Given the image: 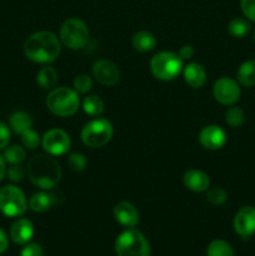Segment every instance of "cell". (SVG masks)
<instances>
[{"instance_id":"cell-18","label":"cell","mask_w":255,"mask_h":256,"mask_svg":"<svg viewBox=\"0 0 255 256\" xmlns=\"http://www.w3.org/2000/svg\"><path fill=\"white\" fill-rule=\"evenodd\" d=\"M56 192H48V190H42V192H35L32 198H30L28 206L35 212H45L55 204H60L58 202Z\"/></svg>"},{"instance_id":"cell-13","label":"cell","mask_w":255,"mask_h":256,"mask_svg":"<svg viewBox=\"0 0 255 256\" xmlns=\"http://www.w3.org/2000/svg\"><path fill=\"white\" fill-rule=\"evenodd\" d=\"M226 132L219 125H206L199 132V142L208 150H219L226 144Z\"/></svg>"},{"instance_id":"cell-2","label":"cell","mask_w":255,"mask_h":256,"mask_svg":"<svg viewBox=\"0 0 255 256\" xmlns=\"http://www.w3.org/2000/svg\"><path fill=\"white\" fill-rule=\"evenodd\" d=\"M62 42L52 32H36L30 35L24 42V54L38 64H50L59 58Z\"/></svg>"},{"instance_id":"cell-36","label":"cell","mask_w":255,"mask_h":256,"mask_svg":"<svg viewBox=\"0 0 255 256\" xmlns=\"http://www.w3.org/2000/svg\"><path fill=\"white\" fill-rule=\"evenodd\" d=\"M178 54L182 58V62H184V60H190L194 56V48H192V45H184V46L180 48Z\"/></svg>"},{"instance_id":"cell-39","label":"cell","mask_w":255,"mask_h":256,"mask_svg":"<svg viewBox=\"0 0 255 256\" xmlns=\"http://www.w3.org/2000/svg\"><path fill=\"white\" fill-rule=\"evenodd\" d=\"M254 40H255V30H254Z\"/></svg>"},{"instance_id":"cell-27","label":"cell","mask_w":255,"mask_h":256,"mask_svg":"<svg viewBox=\"0 0 255 256\" xmlns=\"http://www.w3.org/2000/svg\"><path fill=\"white\" fill-rule=\"evenodd\" d=\"M225 122L232 128H240L245 122L244 110L236 105H230L225 112Z\"/></svg>"},{"instance_id":"cell-33","label":"cell","mask_w":255,"mask_h":256,"mask_svg":"<svg viewBox=\"0 0 255 256\" xmlns=\"http://www.w3.org/2000/svg\"><path fill=\"white\" fill-rule=\"evenodd\" d=\"M6 176L12 182H22L24 178V169L22 166H20V164L10 165V168L6 169Z\"/></svg>"},{"instance_id":"cell-4","label":"cell","mask_w":255,"mask_h":256,"mask_svg":"<svg viewBox=\"0 0 255 256\" xmlns=\"http://www.w3.org/2000/svg\"><path fill=\"white\" fill-rule=\"evenodd\" d=\"M184 62L179 54L172 52H159L150 60L152 74L162 82H172L182 72Z\"/></svg>"},{"instance_id":"cell-23","label":"cell","mask_w":255,"mask_h":256,"mask_svg":"<svg viewBox=\"0 0 255 256\" xmlns=\"http://www.w3.org/2000/svg\"><path fill=\"white\" fill-rule=\"evenodd\" d=\"M82 110L92 118H99L104 112V102L98 95H86L82 100Z\"/></svg>"},{"instance_id":"cell-15","label":"cell","mask_w":255,"mask_h":256,"mask_svg":"<svg viewBox=\"0 0 255 256\" xmlns=\"http://www.w3.org/2000/svg\"><path fill=\"white\" fill-rule=\"evenodd\" d=\"M185 188L194 192H208L210 186V178L206 172L199 169H189L182 175Z\"/></svg>"},{"instance_id":"cell-35","label":"cell","mask_w":255,"mask_h":256,"mask_svg":"<svg viewBox=\"0 0 255 256\" xmlns=\"http://www.w3.org/2000/svg\"><path fill=\"white\" fill-rule=\"evenodd\" d=\"M10 138H12V129L9 125L0 122V150L5 149L9 145Z\"/></svg>"},{"instance_id":"cell-12","label":"cell","mask_w":255,"mask_h":256,"mask_svg":"<svg viewBox=\"0 0 255 256\" xmlns=\"http://www.w3.org/2000/svg\"><path fill=\"white\" fill-rule=\"evenodd\" d=\"M92 75L104 86H115L122 78L118 65L108 59H98L92 64Z\"/></svg>"},{"instance_id":"cell-20","label":"cell","mask_w":255,"mask_h":256,"mask_svg":"<svg viewBox=\"0 0 255 256\" xmlns=\"http://www.w3.org/2000/svg\"><path fill=\"white\" fill-rule=\"evenodd\" d=\"M236 80L240 86H255V59H249L240 65L236 72Z\"/></svg>"},{"instance_id":"cell-29","label":"cell","mask_w":255,"mask_h":256,"mask_svg":"<svg viewBox=\"0 0 255 256\" xmlns=\"http://www.w3.org/2000/svg\"><path fill=\"white\" fill-rule=\"evenodd\" d=\"M20 136H22V145H24V148H26V149L29 150L38 149L39 145L42 144V138H40L39 134H38L35 130H32V128L28 129L26 132H22Z\"/></svg>"},{"instance_id":"cell-37","label":"cell","mask_w":255,"mask_h":256,"mask_svg":"<svg viewBox=\"0 0 255 256\" xmlns=\"http://www.w3.org/2000/svg\"><path fill=\"white\" fill-rule=\"evenodd\" d=\"M8 246H9V239H8L6 234H5L4 230L0 228V254L6 252Z\"/></svg>"},{"instance_id":"cell-24","label":"cell","mask_w":255,"mask_h":256,"mask_svg":"<svg viewBox=\"0 0 255 256\" xmlns=\"http://www.w3.org/2000/svg\"><path fill=\"white\" fill-rule=\"evenodd\" d=\"M252 30V25L244 18H234L228 24V32L232 38L236 39H242L246 36Z\"/></svg>"},{"instance_id":"cell-7","label":"cell","mask_w":255,"mask_h":256,"mask_svg":"<svg viewBox=\"0 0 255 256\" xmlns=\"http://www.w3.org/2000/svg\"><path fill=\"white\" fill-rule=\"evenodd\" d=\"M89 38L88 25L79 18H69L60 26V42L70 50H80L85 48L89 42Z\"/></svg>"},{"instance_id":"cell-11","label":"cell","mask_w":255,"mask_h":256,"mask_svg":"<svg viewBox=\"0 0 255 256\" xmlns=\"http://www.w3.org/2000/svg\"><path fill=\"white\" fill-rule=\"evenodd\" d=\"M232 228L242 240L250 239L255 234V206L240 208L232 220Z\"/></svg>"},{"instance_id":"cell-3","label":"cell","mask_w":255,"mask_h":256,"mask_svg":"<svg viewBox=\"0 0 255 256\" xmlns=\"http://www.w3.org/2000/svg\"><path fill=\"white\" fill-rule=\"evenodd\" d=\"M80 106L79 94L72 88L60 86L50 90L46 96V108L60 118L72 116Z\"/></svg>"},{"instance_id":"cell-32","label":"cell","mask_w":255,"mask_h":256,"mask_svg":"<svg viewBox=\"0 0 255 256\" xmlns=\"http://www.w3.org/2000/svg\"><path fill=\"white\" fill-rule=\"evenodd\" d=\"M240 8L244 16L250 22H255V0H242Z\"/></svg>"},{"instance_id":"cell-9","label":"cell","mask_w":255,"mask_h":256,"mask_svg":"<svg viewBox=\"0 0 255 256\" xmlns=\"http://www.w3.org/2000/svg\"><path fill=\"white\" fill-rule=\"evenodd\" d=\"M212 95L219 104L230 106L239 102L240 95H242V88H240L238 80L230 76H222L214 82Z\"/></svg>"},{"instance_id":"cell-22","label":"cell","mask_w":255,"mask_h":256,"mask_svg":"<svg viewBox=\"0 0 255 256\" xmlns=\"http://www.w3.org/2000/svg\"><path fill=\"white\" fill-rule=\"evenodd\" d=\"M32 125V119L28 112H15L9 116V128L15 134L22 135V132L30 129Z\"/></svg>"},{"instance_id":"cell-14","label":"cell","mask_w":255,"mask_h":256,"mask_svg":"<svg viewBox=\"0 0 255 256\" xmlns=\"http://www.w3.org/2000/svg\"><path fill=\"white\" fill-rule=\"evenodd\" d=\"M114 218L120 225L128 228V229H132L139 224V212L136 208L129 202H119L114 206Z\"/></svg>"},{"instance_id":"cell-8","label":"cell","mask_w":255,"mask_h":256,"mask_svg":"<svg viewBox=\"0 0 255 256\" xmlns=\"http://www.w3.org/2000/svg\"><path fill=\"white\" fill-rule=\"evenodd\" d=\"M28 200L24 192L15 185L0 189V212L8 218H19L26 212Z\"/></svg>"},{"instance_id":"cell-1","label":"cell","mask_w":255,"mask_h":256,"mask_svg":"<svg viewBox=\"0 0 255 256\" xmlns=\"http://www.w3.org/2000/svg\"><path fill=\"white\" fill-rule=\"evenodd\" d=\"M26 174L35 186L50 192L62 179V168L52 155L38 154L28 162Z\"/></svg>"},{"instance_id":"cell-5","label":"cell","mask_w":255,"mask_h":256,"mask_svg":"<svg viewBox=\"0 0 255 256\" xmlns=\"http://www.w3.org/2000/svg\"><path fill=\"white\" fill-rule=\"evenodd\" d=\"M114 248L118 256H150L152 254L148 239L134 228L122 232L115 240Z\"/></svg>"},{"instance_id":"cell-17","label":"cell","mask_w":255,"mask_h":256,"mask_svg":"<svg viewBox=\"0 0 255 256\" xmlns=\"http://www.w3.org/2000/svg\"><path fill=\"white\" fill-rule=\"evenodd\" d=\"M182 76L185 82L192 89H199L206 82V72L199 62H189L182 68Z\"/></svg>"},{"instance_id":"cell-34","label":"cell","mask_w":255,"mask_h":256,"mask_svg":"<svg viewBox=\"0 0 255 256\" xmlns=\"http://www.w3.org/2000/svg\"><path fill=\"white\" fill-rule=\"evenodd\" d=\"M20 256H44V250L38 242H30L25 244L20 252Z\"/></svg>"},{"instance_id":"cell-16","label":"cell","mask_w":255,"mask_h":256,"mask_svg":"<svg viewBox=\"0 0 255 256\" xmlns=\"http://www.w3.org/2000/svg\"><path fill=\"white\" fill-rule=\"evenodd\" d=\"M32 235H34V225L29 219H25V218L15 220L10 228V238L15 244H28L32 240Z\"/></svg>"},{"instance_id":"cell-6","label":"cell","mask_w":255,"mask_h":256,"mask_svg":"<svg viewBox=\"0 0 255 256\" xmlns=\"http://www.w3.org/2000/svg\"><path fill=\"white\" fill-rule=\"evenodd\" d=\"M114 135V128L108 119L94 118L84 125L80 132L82 144L92 149H98L106 145Z\"/></svg>"},{"instance_id":"cell-38","label":"cell","mask_w":255,"mask_h":256,"mask_svg":"<svg viewBox=\"0 0 255 256\" xmlns=\"http://www.w3.org/2000/svg\"><path fill=\"white\" fill-rule=\"evenodd\" d=\"M6 175V162L4 160L2 155H0V182L5 178Z\"/></svg>"},{"instance_id":"cell-26","label":"cell","mask_w":255,"mask_h":256,"mask_svg":"<svg viewBox=\"0 0 255 256\" xmlns=\"http://www.w3.org/2000/svg\"><path fill=\"white\" fill-rule=\"evenodd\" d=\"M2 158H4V160L8 164L18 165L22 164L25 160V158H26V152H25L24 148L19 146V145H12V146L8 145L4 149Z\"/></svg>"},{"instance_id":"cell-25","label":"cell","mask_w":255,"mask_h":256,"mask_svg":"<svg viewBox=\"0 0 255 256\" xmlns=\"http://www.w3.org/2000/svg\"><path fill=\"white\" fill-rule=\"evenodd\" d=\"M206 256H234V250L228 242L216 239L208 245Z\"/></svg>"},{"instance_id":"cell-21","label":"cell","mask_w":255,"mask_h":256,"mask_svg":"<svg viewBox=\"0 0 255 256\" xmlns=\"http://www.w3.org/2000/svg\"><path fill=\"white\" fill-rule=\"evenodd\" d=\"M58 79H59L58 72L55 70V68L50 66V65L42 66L36 74L38 85L44 90L54 89L58 82Z\"/></svg>"},{"instance_id":"cell-19","label":"cell","mask_w":255,"mask_h":256,"mask_svg":"<svg viewBox=\"0 0 255 256\" xmlns=\"http://www.w3.org/2000/svg\"><path fill=\"white\" fill-rule=\"evenodd\" d=\"M132 48L136 52H149L155 49L156 46V38L154 34L146 30H140V32H135L134 36L132 39Z\"/></svg>"},{"instance_id":"cell-30","label":"cell","mask_w":255,"mask_h":256,"mask_svg":"<svg viewBox=\"0 0 255 256\" xmlns=\"http://www.w3.org/2000/svg\"><path fill=\"white\" fill-rule=\"evenodd\" d=\"M206 200L209 202H212V205H222V204H225V202H226V200H228L226 190L222 189V188H220V186L212 188V189H208Z\"/></svg>"},{"instance_id":"cell-31","label":"cell","mask_w":255,"mask_h":256,"mask_svg":"<svg viewBox=\"0 0 255 256\" xmlns=\"http://www.w3.org/2000/svg\"><path fill=\"white\" fill-rule=\"evenodd\" d=\"M86 159L82 152H72L68 156V165L75 172H82L86 169Z\"/></svg>"},{"instance_id":"cell-28","label":"cell","mask_w":255,"mask_h":256,"mask_svg":"<svg viewBox=\"0 0 255 256\" xmlns=\"http://www.w3.org/2000/svg\"><path fill=\"white\" fill-rule=\"evenodd\" d=\"M92 88V79L90 75L88 74H80L75 76L74 82H72V89L78 92V94H86L90 92Z\"/></svg>"},{"instance_id":"cell-10","label":"cell","mask_w":255,"mask_h":256,"mask_svg":"<svg viewBox=\"0 0 255 256\" xmlns=\"http://www.w3.org/2000/svg\"><path fill=\"white\" fill-rule=\"evenodd\" d=\"M42 146L48 154L52 156H62L69 152L72 146V139L65 130L54 128L48 130L42 138Z\"/></svg>"}]
</instances>
